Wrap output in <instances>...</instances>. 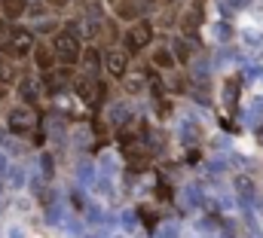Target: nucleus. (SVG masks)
<instances>
[{"label":"nucleus","instance_id":"obj_15","mask_svg":"<svg viewBox=\"0 0 263 238\" xmlns=\"http://www.w3.org/2000/svg\"><path fill=\"white\" fill-rule=\"evenodd\" d=\"M101 52L98 49H83V58H80V64L86 67V76H95L98 80V70H101Z\"/></svg>","mask_w":263,"mask_h":238},{"label":"nucleus","instance_id":"obj_23","mask_svg":"<svg viewBox=\"0 0 263 238\" xmlns=\"http://www.w3.org/2000/svg\"><path fill=\"white\" fill-rule=\"evenodd\" d=\"M9 37H12V25L6 18H0V55H6V46H9Z\"/></svg>","mask_w":263,"mask_h":238},{"label":"nucleus","instance_id":"obj_8","mask_svg":"<svg viewBox=\"0 0 263 238\" xmlns=\"http://www.w3.org/2000/svg\"><path fill=\"white\" fill-rule=\"evenodd\" d=\"M101 58H104V67H107V73H110L114 80H123V76H126V67H129L126 49H107Z\"/></svg>","mask_w":263,"mask_h":238},{"label":"nucleus","instance_id":"obj_21","mask_svg":"<svg viewBox=\"0 0 263 238\" xmlns=\"http://www.w3.org/2000/svg\"><path fill=\"white\" fill-rule=\"evenodd\" d=\"M199 25H202V6L196 3V9H190V12L184 15V31H187V34H193Z\"/></svg>","mask_w":263,"mask_h":238},{"label":"nucleus","instance_id":"obj_12","mask_svg":"<svg viewBox=\"0 0 263 238\" xmlns=\"http://www.w3.org/2000/svg\"><path fill=\"white\" fill-rule=\"evenodd\" d=\"M190 80H193V86H205L211 80V61L205 55H193V61H190Z\"/></svg>","mask_w":263,"mask_h":238},{"label":"nucleus","instance_id":"obj_11","mask_svg":"<svg viewBox=\"0 0 263 238\" xmlns=\"http://www.w3.org/2000/svg\"><path fill=\"white\" fill-rule=\"evenodd\" d=\"M107 119H110L114 128H126L132 122V104L129 101H114V104L107 107Z\"/></svg>","mask_w":263,"mask_h":238},{"label":"nucleus","instance_id":"obj_19","mask_svg":"<svg viewBox=\"0 0 263 238\" xmlns=\"http://www.w3.org/2000/svg\"><path fill=\"white\" fill-rule=\"evenodd\" d=\"M211 37H214L217 43H230V40H233V28H230L227 22H214V25H211Z\"/></svg>","mask_w":263,"mask_h":238},{"label":"nucleus","instance_id":"obj_5","mask_svg":"<svg viewBox=\"0 0 263 238\" xmlns=\"http://www.w3.org/2000/svg\"><path fill=\"white\" fill-rule=\"evenodd\" d=\"M150 40H153V25L150 22H135L129 31H126V52H144V46H150Z\"/></svg>","mask_w":263,"mask_h":238},{"label":"nucleus","instance_id":"obj_22","mask_svg":"<svg viewBox=\"0 0 263 238\" xmlns=\"http://www.w3.org/2000/svg\"><path fill=\"white\" fill-rule=\"evenodd\" d=\"M153 232H156V238H181V226L178 223H159Z\"/></svg>","mask_w":263,"mask_h":238},{"label":"nucleus","instance_id":"obj_17","mask_svg":"<svg viewBox=\"0 0 263 238\" xmlns=\"http://www.w3.org/2000/svg\"><path fill=\"white\" fill-rule=\"evenodd\" d=\"M12 83H18L15 61H9L6 55H0V86H12Z\"/></svg>","mask_w":263,"mask_h":238},{"label":"nucleus","instance_id":"obj_4","mask_svg":"<svg viewBox=\"0 0 263 238\" xmlns=\"http://www.w3.org/2000/svg\"><path fill=\"white\" fill-rule=\"evenodd\" d=\"M101 83L95 80V76H86V73H80L77 80H73V95L86 104V107H95L98 101H101Z\"/></svg>","mask_w":263,"mask_h":238},{"label":"nucleus","instance_id":"obj_16","mask_svg":"<svg viewBox=\"0 0 263 238\" xmlns=\"http://www.w3.org/2000/svg\"><path fill=\"white\" fill-rule=\"evenodd\" d=\"M153 64H156L159 70H165V67L172 70V67L178 64V61H175V55H172V49H168V43H165V46H156V49H153Z\"/></svg>","mask_w":263,"mask_h":238},{"label":"nucleus","instance_id":"obj_7","mask_svg":"<svg viewBox=\"0 0 263 238\" xmlns=\"http://www.w3.org/2000/svg\"><path fill=\"white\" fill-rule=\"evenodd\" d=\"M236 195H239V202H242V208H248V211H254L257 214V208H260V189H257V183L251 177H236Z\"/></svg>","mask_w":263,"mask_h":238},{"label":"nucleus","instance_id":"obj_9","mask_svg":"<svg viewBox=\"0 0 263 238\" xmlns=\"http://www.w3.org/2000/svg\"><path fill=\"white\" fill-rule=\"evenodd\" d=\"M28 0H0V18H6L9 25H18L28 15Z\"/></svg>","mask_w":263,"mask_h":238},{"label":"nucleus","instance_id":"obj_14","mask_svg":"<svg viewBox=\"0 0 263 238\" xmlns=\"http://www.w3.org/2000/svg\"><path fill=\"white\" fill-rule=\"evenodd\" d=\"M242 232H245L248 238H263L260 220H257V214L248 211V208H242Z\"/></svg>","mask_w":263,"mask_h":238},{"label":"nucleus","instance_id":"obj_3","mask_svg":"<svg viewBox=\"0 0 263 238\" xmlns=\"http://www.w3.org/2000/svg\"><path fill=\"white\" fill-rule=\"evenodd\" d=\"M6 128L12 131V134H31L34 128H37V113L31 110V107H25V104H15V107H9V113H6Z\"/></svg>","mask_w":263,"mask_h":238},{"label":"nucleus","instance_id":"obj_13","mask_svg":"<svg viewBox=\"0 0 263 238\" xmlns=\"http://www.w3.org/2000/svg\"><path fill=\"white\" fill-rule=\"evenodd\" d=\"M168 49H172L175 61H181V64H190V61H193V46H190L184 37H172V40H168Z\"/></svg>","mask_w":263,"mask_h":238},{"label":"nucleus","instance_id":"obj_28","mask_svg":"<svg viewBox=\"0 0 263 238\" xmlns=\"http://www.w3.org/2000/svg\"><path fill=\"white\" fill-rule=\"evenodd\" d=\"M49 6H55V9H62V6H67V0H46Z\"/></svg>","mask_w":263,"mask_h":238},{"label":"nucleus","instance_id":"obj_30","mask_svg":"<svg viewBox=\"0 0 263 238\" xmlns=\"http://www.w3.org/2000/svg\"><path fill=\"white\" fill-rule=\"evenodd\" d=\"M211 238H233V235H230V232H223V229H220V232H214V235H211Z\"/></svg>","mask_w":263,"mask_h":238},{"label":"nucleus","instance_id":"obj_24","mask_svg":"<svg viewBox=\"0 0 263 238\" xmlns=\"http://www.w3.org/2000/svg\"><path fill=\"white\" fill-rule=\"evenodd\" d=\"M123 80H126V89H129L132 95L144 92V86H147V80H144V76H138V73H132V76H123Z\"/></svg>","mask_w":263,"mask_h":238},{"label":"nucleus","instance_id":"obj_1","mask_svg":"<svg viewBox=\"0 0 263 238\" xmlns=\"http://www.w3.org/2000/svg\"><path fill=\"white\" fill-rule=\"evenodd\" d=\"M52 55H55V64H65V67H70V64H80V58H83V43H80V37H73L70 31H59L55 37H52Z\"/></svg>","mask_w":263,"mask_h":238},{"label":"nucleus","instance_id":"obj_26","mask_svg":"<svg viewBox=\"0 0 263 238\" xmlns=\"http://www.w3.org/2000/svg\"><path fill=\"white\" fill-rule=\"evenodd\" d=\"M242 37H245L248 43H260V40H263L260 34H257V28H245V31H242Z\"/></svg>","mask_w":263,"mask_h":238},{"label":"nucleus","instance_id":"obj_10","mask_svg":"<svg viewBox=\"0 0 263 238\" xmlns=\"http://www.w3.org/2000/svg\"><path fill=\"white\" fill-rule=\"evenodd\" d=\"M239 95H242V80H239V76H230V80L223 83V89H220L223 107H227L230 113H236V110H239Z\"/></svg>","mask_w":263,"mask_h":238},{"label":"nucleus","instance_id":"obj_18","mask_svg":"<svg viewBox=\"0 0 263 238\" xmlns=\"http://www.w3.org/2000/svg\"><path fill=\"white\" fill-rule=\"evenodd\" d=\"M34 61H37V67H40V70H46V73L55 67V55H52V49H49V46H37V49H34Z\"/></svg>","mask_w":263,"mask_h":238},{"label":"nucleus","instance_id":"obj_20","mask_svg":"<svg viewBox=\"0 0 263 238\" xmlns=\"http://www.w3.org/2000/svg\"><path fill=\"white\" fill-rule=\"evenodd\" d=\"M260 116H263V98H254V101H251V107L242 113V119H245V122H254V125H260Z\"/></svg>","mask_w":263,"mask_h":238},{"label":"nucleus","instance_id":"obj_29","mask_svg":"<svg viewBox=\"0 0 263 238\" xmlns=\"http://www.w3.org/2000/svg\"><path fill=\"white\" fill-rule=\"evenodd\" d=\"M257 144L263 147V125H257Z\"/></svg>","mask_w":263,"mask_h":238},{"label":"nucleus","instance_id":"obj_6","mask_svg":"<svg viewBox=\"0 0 263 238\" xmlns=\"http://www.w3.org/2000/svg\"><path fill=\"white\" fill-rule=\"evenodd\" d=\"M15 89H18L22 104H25V107H31V110H34V107L40 104V98H43V80H34V76H18Z\"/></svg>","mask_w":263,"mask_h":238},{"label":"nucleus","instance_id":"obj_25","mask_svg":"<svg viewBox=\"0 0 263 238\" xmlns=\"http://www.w3.org/2000/svg\"><path fill=\"white\" fill-rule=\"evenodd\" d=\"M220 6H223V12L230 15V12H242V9H248L251 0H220Z\"/></svg>","mask_w":263,"mask_h":238},{"label":"nucleus","instance_id":"obj_2","mask_svg":"<svg viewBox=\"0 0 263 238\" xmlns=\"http://www.w3.org/2000/svg\"><path fill=\"white\" fill-rule=\"evenodd\" d=\"M37 49V40H34V31L25 28V25H12V37H9V46H6V58L9 61H25L34 55Z\"/></svg>","mask_w":263,"mask_h":238},{"label":"nucleus","instance_id":"obj_27","mask_svg":"<svg viewBox=\"0 0 263 238\" xmlns=\"http://www.w3.org/2000/svg\"><path fill=\"white\" fill-rule=\"evenodd\" d=\"M123 223H126V226H123L126 232H135V229H138V220H135V214H123Z\"/></svg>","mask_w":263,"mask_h":238}]
</instances>
